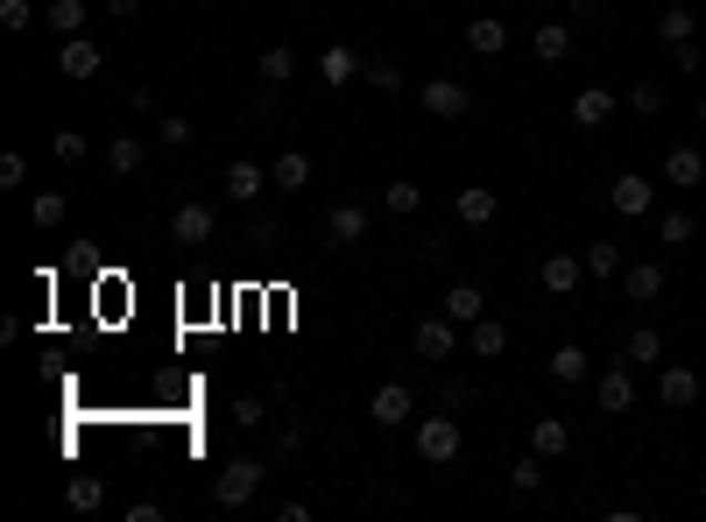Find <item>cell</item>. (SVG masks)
Here are the masks:
<instances>
[{
    "instance_id": "49",
    "label": "cell",
    "mask_w": 706,
    "mask_h": 522,
    "mask_svg": "<svg viewBox=\"0 0 706 522\" xmlns=\"http://www.w3.org/2000/svg\"><path fill=\"white\" fill-rule=\"evenodd\" d=\"M601 14V0H572V22H594Z\"/></svg>"
},
{
    "instance_id": "7",
    "label": "cell",
    "mask_w": 706,
    "mask_h": 522,
    "mask_svg": "<svg viewBox=\"0 0 706 522\" xmlns=\"http://www.w3.org/2000/svg\"><path fill=\"white\" fill-rule=\"evenodd\" d=\"M607 205H615L622 219H651V212H657V184L636 177V170H622V177L607 184Z\"/></svg>"
},
{
    "instance_id": "33",
    "label": "cell",
    "mask_w": 706,
    "mask_h": 522,
    "mask_svg": "<svg viewBox=\"0 0 706 522\" xmlns=\"http://www.w3.org/2000/svg\"><path fill=\"white\" fill-rule=\"evenodd\" d=\"M360 85H375V92H403L410 79H403V64H389V57H368V64H360Z\"/></svg>"
},
{
    "instance_id": "19",
    "label": "cell",
    "mask_w": 706,
    "mask_h": 522,
    "mask_svg": "<svg viewBox=\"0 0 706 522\" xmlns=\"http://www.w3.org/2000/svg\"><path fill=\"white\" fill-rule=\"evenodd\" d=\"M467 354H473V360H502V354H509V325H502V318H473V325H467Z\"/></svg>"
},
{
    "instance_id": "3",
    "label": "cell",
    "mask_w": 706,
    "mask_h": 522,
    "mask_svg": "<svg viewBox=\"0 0 706 522\" xmlns=\"http://www.w3.org/2000/svg\"><path fill=\"white\" fill-rule=\"evenodd\" d=\"M262 480H269L262 459H226L219 480H213V501H219V509H247V501L262 494Z\"/></svg>"
},
{
    "instance_id": "14",
    "label": "cell",
    "mask_w": 706,
    "mask_h": 522,
    "mask_svg": "<svg viewBox=\"0 0 706 522\" xmlns=\"http://www.w3.org/2000/svg\"><path fill=\"white\" fill-rule=\"evenodd\" d=\"M664 184H672V191H699V184H706V156H699L693 142L664 149Z\"/></svg>"
},
{
    "instance_id": "41",
    "label": "cell",
    "mask_w": 706,
    "mask_h": 522,
    "mask_svg": "<svg viewBox=\"0 0 706 522\" xmlns=\"http://www.w3.org/2000/svg\"><path fill=\"white\" fill-rule=\"evenodd\" d=\"M467 402H473V381H460V375L438 381V410H467Z\"/></svg>"
},
{
    "instance_id": "36",
    "label": "cell",
    "mask_w": 706,
    "mask_h": 522,
    "mask_svg": "<svg viewBox=\"0 0 706 522\" xmlns=\"http://www.w3.org/2000/svg\"><path fill=\"white\" fill-rule=\"evenodd\" d=\"M50 156H57V163H64V170H79V163L92 156V142H85V134H79V127H64V134H50Z\"/></svg>"
},
{
    "instance_id": "29",
    "label": "cell",
    "mask_w": 706,
    "mask_h": 522,
    "mask_svg": "<svg viewBox=\"0 0 706 522\" xmlns=\"http://www.w3.org/2000/svg\"><path fill=\"white\" fill-rule=\"evenodd\" d=\"M269 184L276 191H304L311 184V156H304V149H283V156L269 163Z\"/></svg>"
},
{
    "instance_id": "15",
    "label": "cell",
    "mask_w": 706,
    "mask_h": 522,
    "mask_svg": "<svg viewBox=\"0 0 706 522\" xmlns=\"http://www.w3.org/2000/svg\"><path fill=\"white\" fill-rule=\"evenodd\" d=\"M219 184H226V198H234V205H255L262 191H269V170H262V163H247V156H234Z\"/></svg>"
},
{
    "instance_id": "24",
    "label": "cell",
    "mask_w": 706,
    "mask_h": 522,
    "mask_svg": "<svg viewBox=\"0 0 706 522\" xmlns=\"http://www.w3.org/2000/svg\"><path fill=\"white\" fill-rule=\"evenodd\" d=\"M622 360L628 367H664V332L657 325H636V332L622 339Z\"/></svg>"
},
{
    "instance_id": "50",
    "label": "cell",
    "mask_w": 706,
    "mask_h": 522,
    "mask_svg": "<svg viewBox=\"0 0 706 522\" xmlns=\"http://www.w3.org/2000/svg\"><path fill=\"white\" fill-rule=\"evenodd\" d=\"M699 127H706V92H699Z\"/></svg>"
},
{
    "instance_id": "4",
    "label": "cell",
    "mask_w": 706,
    "mask_h": 522,
    "mask_svg": "<svg viewBox=\"0 0 706 522\" xmlns=\"http://www.w3.org/2000/svg\"><path fill=\"white\" fill-rule=\"evenodd\" d=\"M417 106H424L431 121H467V113H473V85H467V79H446V71H438V79L417 85Z\"/></svg>"
},
{
    "instance_id": "5",
    "label": "cell",
    "mask_w": 706,
    "mask_h": 522,
    "mask_svg": "<svg viewBox=\"0 0 706 522\" xmlns=\"http://www.w3.org/2000/svg\"><path fill=\"white\" fill-rule=\"evenodd\" d=\"M594 402H601V417H628V410H636V375H628V360H607L594 375Z\"/></svg>"
},
{
    "instance_id": "47",
    "label": "cell",
    "mask_w": 706,
    "mask_h": 522,
    "mask_svg": "<svg viewBox=\"0 0 706 522\" xmlns=\"http://www.w3.org/2000/svg\"><path fill=\"white\" fill-rule=\"evenodd\" d=\"M672 64H678V71H685V79H693V71H699V64H706V50H699V43H678V50H672Z\"/></svg>"
},
{
    "instance_id": "38",
    "label": "cell",
    "mask_w": 706,
    "mask_h": 522,
    "mask_svg": "<svg viewBox=\"0 0 706 522\" xmlns=\"http://www.w3.org/2000/svg\"><path fill=\"white\" fill-rule=\"evenodd\" d=\"M262 79H269V85L297 79V50H290V43H269V50H262Z\"/></svg>"
},
{
    "instance_id": "40",
    "label": "cell",
    "mask_w": 706,
    "mask_h": 522,
    "mask_svg": "<svg viewBox=\"0 0 706 522\" xmlns=\"http://www.w3.org/2000/svg\"><path fill=\"white\" fill-rule=\"evenodd\" d=\"M191 134H198V127H191L184 113H163V121H156V142H163V149H184Z\"/></svg>"
},
{
    "instance_id": "9",
    "label": "cell",
    "mask_w": 706,
    "mask_h": 522,
    "mask_svg": "<svg viewBox=\"0 0 706 522\" xmlns=\"http://www.w3.org/2000/svg\"><path fill=\"white\" fill-rule=\"evenodd\" d=\"M657 402H664V410H693V402H699V375H693V367H678V360H664L657 367Z\"/></svg>"
},
{
    "instance_id": "10",
    "label": "cell",
    "mask_w": 706,
    "mask_h": 522,
    "mask_svg": "<svg viewBox=\"0 0 706 522\" xmlns=\"http://www.w3.org/2000/svg\"><path fill=\"white\" fill-rule=\"evenodd\" d=\"M326 240H332V247H360V240H368V205H360V198H339V205L326 212Z\"/></svg>"
},
{
    "instance_id": "2",
    "label": "cell",
    "mask_w": 706,
    "mask_h": 522,
    "mask_svg": "<svg viewBox=\"0 0 706 522\" xmlns=\"http://www.w3.org/2000/svg\"><path fill=\"white\" fill-rule=\"evenodd\" d=\"M467 346V325L460 318H446V311H431V318H417V332H410V354L424 360V367H438V360H452Z\"/></svg>"
},
{
    "instance_id": "22",
    "label": "cell",
    "mask_w": 706,
    "mask_h": 522,
    "mask_svg": "<svg viewBox=\"0 0 706 522\" xmlns=\"http://www.w3.org/2000/svg\"><path fill=\"white\" fill-rule=\"evenodd\" d=\"M530 452L565 459V452H572V423H565V417H538V423H530Z\"/></svg>"
},
{
    "instance_id": "11",
    "label": "cell",
    "mask_w": 706,
    "mask_h": 522,
    "mask_svg": "<svg viewBox=\"0 0 706 522\" xmlns=\"http://www.w3.org/2000/svg\"><path fill=\"white\" fill-rule=\"evenodd\" d=\"M622 297L636 304V311H651V304L664 297V262H628L622 268Z\"/></svg>"
},
{
    "instance_id": "37",
    "label": "cell",
    "mask_w": 706,
    "mask_h": 522,
    "mask_svg": "<svg viewBox=\"0 0 706 522\" xmlns=\"http://www.w3.org/2000/svg\"><path fill=\"white\" fill-rule=\"evenodd\" d=\"M657 234H664V247H693V234H699V219H693V212H664V219H657Z\"/></svg>"
},
{
    "instance_id": "45",
    "label": "cell",
    "mask_w": 706,
    "mask_h": 522,
    "mask_svg": "<svg viewBox=\"0 0 706 522\" xmlns=\"http://www.w3.org/2000/svg\"><path fill=\"white\" fill-rule=\"evenodd\" d=\"M0 184H8V191H22V184H29V163L14 156V149H8V156H0Z\"/></svg>"
},
{
    "instance_id": "43",
    "label": "cell",
    "mask_w": 706,
    "mask_h": 522,
    "mask_svg": "<svg viewBox=\"0 0 706 522\" xmlns=\"http://www.w3.org/2000/svg\"><path fill=\"white\" fill-rule=\"evenodd\" d=\"M234 423H247V431H262V423H269V402H262V396H241V402H234Z\"/></svg>"
},
{
    "instance_id": "8",
    "label": "cell",
    "mask_w": 706,
    "mask_h": 522,
    "mask_svg": "<svg viewBox=\"0 0 706 522\" xmlns=\"http://www.w3.org/2000/svg\"><path fill=\"white\" fill-rule=\"evenodd\" d=\"M213 226H219V212L205 205V198H184L177 212H170V240H177V247H205V240H213Z\"/></svg>"
},
{
    "instance_id": "28",
    "label": "cell",
    "mask_w": 706,
    "mask_h": 522,
    "mask_svg": "<svg viewBox=\"0 0 706 522\" xmlns=\"http://www.w3.org/2000/svg\"><path fill=\"white\" fill-rule=\"evenodd\" d=\"M580 262H586V276H601V283H607V276H622V268H628V240H594Z\"/></svg>"
},
{
    "instance_id": "30",
    "label": "cell",
    "mask_w": 706,
    "mask_h": 522,
    "mask_svg": "<svg viewBox=\"0 0 706 522\" xmlns=\"http://www.w3.org/2000/svg\"><path fill=\"white\" fill-rule=\"evenodd\" d=\"M467 50H473V57H502V50H509V22H494V14L467 22Z\"/></svg>"
},
{
    "instance_id": "27",
    "label": "cell",
    "mask_w": 706,
    "mask_h": 522,
    "mask_svg": "<svg viewBox=\"0 0 706 522\" xmlns=\"http://www.w3.org/2000/svg\"><path fill=\"white\" fill-rule=\"evenodd\" d=\"M85 22H92L85 0H50V8H43V29L50 35H85Z\"/></svg>"
},
{
    "instance_id": "16",
    "label": "cell",
    "mask_w": 706,
    "mask_h": 522,
    "mask_svg": "<svg viewBox=\"0 0 706 522\" xmlns=\"http://www.w3.org/2000/svg\"><path fill=\"white\" fill-rule=\"evenodd\" d=\"M615 121V92L607 85H580L572 92V127H607Z\"/></svg>"
},
{
    "instance_id": "13",
    "label": "cell",
    "mask_w": 706,
    "mask_h": 522,
    "mask_svg": "<svg viewBox=\"0 0 706 522\" xmlns=\"http://www.w3.org/2000/svg\"><path fill=\"white\" fill-rule=\"evenodd\" d=\"M551 381H559V389H580V381H594V354H586L580 339L551 346Z\"/></svg>"
},
{
    "instance_id": "17",
    "label": "cell",
    "mask_w": 706,
    "mask_h": 522,
    "mask_svg": "<svg viewBox=\"0 0 706 522\" xmlns=\"http://www.w3.org/2000/svg\"><path fill=\"white\" fill-rule=\"evenodd\" d=\"M452 212H460V226H473V234H481V226H494V212H502V198H494L488 184H467L460 198H452Z\"/></svg>"
},
{
    "instance_id": "1",
    "label": "cell",
    "mask_w": 706,
    "mask_h": 522,
    "mask_svg": "<svg viewBox=\"0 0 706 522\" xmlns=\"http://www.w3.org/2000/svg\"><path fill=\"white\" fill-rule=\"evenodd\" d=\"M410 438H417V459H424V467H438V473H446L452 467V459H460V417H452V410H431V417H417L410 423Z\"/></svg>"
},
{
    "instance_id": "6",
    "label": "cell",
    "mask_w": 706,
    "mask_h": 522,
    "mask_svg": "<svg viewBox=\"0 0 706 522\" xmlns=\"http://www.w3.org/2000/svg\"><path fill=\"white\" fill-rule=\"evenodd\" d=\"M368 417L381 423V431H403V423H417V396H410V381H381V389L368 396Z\"/></svg>"
},
{
    "instance_id": "25",
    "label": "cell",
    "mask_w": 706,
    "mask_h": 522,
    "mask_svg": "<svg viewBox=\"0 0 706 522\" xmlns=\"http://www.w3.org/2000/svg\"><path fill=\"white\" fill-rule=\"evenodd\" d=\"M318 79H326V85H354L360 79V57L347 43H326V50H318Z\"/></svg>"
},
{
    "instance_id": "32",
    "label": "cell",
    "mask_w": 706,
    "mask_h": 522,
    "mask_svg": "<svg viewBox=\"0 0 706 522\" xmlns=\"http://www.w3.org/2000/svg\"><path fill=\"white\" fill-rule=\"evenodd\" d=\"M544 480H551V459L544 452H523L516 467H509V488H516V494H538Z\"/></svg>"
},
{
    "instance_id": "20",
    "label": "cell",
    "mask_w": 706,
    "mask_h": 522,
    "mask_svg": "<svg viewBox=\"0 0 706 522\" xmlns=\"http://www.w3.org/2000/svg\"><path fill=\"white\" fill-rule=\"evenodd\" d=\"M530 50H538V64H565L572 57V22H538L530 29Z\"/></svg>"
},
{
    "instance_id": "44",
    "label": "cell",
    "mask_w": 706,
    "mask_h": 522,
    "mask_svg": "<svg viewBox=\"0 0 706 522\" xmlns=\"http://www.w3.org/2000/svg\"><path fill=\"white\" fill-rule=\"evenodd\" d=\"M247 247H276V219H269V212H247Z\"/></svg>"
},
{
    "instance_id": "12",
    "label": "cell",
    "mask_w": 706,
    "mask_h": 522,
    "mask_svg": "<svg viewBox=\"0 0 706 522\" xmlns=\"http://www.w3.org/2000/svg\"><path fill=\"white\" fill-rule=\"evenodd\" d=\"M100 64H106V50L92 43V35H64V50H57V71H64V79H100Z\"/></svg>"
},
{
    "instance_id": "42",
    "label": "cell",
    "mask_w": 706,
    "mask_h": 522,
    "mask_svg": "<svg viewBox=\"0 0 706 522\" xmlns=\"http://www.w3.org/2000/svg\"><path fill=\"white\" fill-rule=\"evenodd\" d=\"M35 22V8H29V0H0V29H8V35H22Z\"/></svg>"
},
{
    "instance_id": "48",
    "label": "cell",
    "mask_w": 706,
    "mask_h": 522,
    "mask_svg": "<svg viewBox=\"0 0 706 522\" xmlns=\"http://www.w3.org/2000/svg\"><path fill=\"white\" fill-rule=\"evenodd\" d=\"M106 14H113V22H135V14H142V0H106Z\"/></svg>"
},
{
    "instance_id": "35",
    "label": "cell",
    "mask_w": 706,
    "mask_h": 522,
    "mask_svg": "<svg viewBox=\"0 0 706 522\" xmlns=\"http://www.w3.org/2000/svg\"><path fill=\"white\" fill-rule=\"evenodd\" d=\"M64 212H71L64 191H35V198H29V219L43 226V234H50V226H64Z\"/></svg>"
},
{
    "instance_id": "46",
    "label": "cell",
    "mask_w": 706,
    "mask_h": 522,
    "mask_svg": "<svg viewBox=\"0 0 706 522\" xmlns=\"http://www.w3.org/2000/svg\"><path fill=\"white\" fill-rule=\"evenodd\" d=\"M290 452H304V423H283L276 431V459H290Z\"/></svg>"
},
{
    "instance_id": "31",
    "label": "cell",
    "mask_w": 706,
    "mask_h": 522,
    "mask_svg": "<svg viewBox=\"0 0 706 522\" xmlns=\"http://www.w3.org/2000/svg\"><path fill=\"white\" fill-rule=\"evenodd\" d=\"M693 29H699V14H693V8H664V14H657V43H664V50L693 43Z\"/></svg>"
},
{
    "instance_id": "26",
    "label": "cell",
    "mask_w": 706,
    "mask_h": 522,
    "mask_svg": "<svg viewBox=\"0 0 706 522\" xmlns=\"http://www.w3.org/2000/svg\"><path fill=\"white\" fill-rule=\"evenodd\" d=\"M64 501H71L79 515H100V509H106V480H100V473H71V480H64Z\"/></svg>"
},
{
    "instance_id": "39",
    "label": "cell",
    "mask_w": 706,
    "mask_h": 522,
    "mask_svg": "<svg viewBox=\"0 0 706 522\" xmlns=\"http://www.w3.org/2000/svg\"><path fill=\"white\" fill-rule=\"evenodd\" d=\"M628 106H636L643 121H657V113H664V85L657 79H636V85H628Z\"/></svg>"
},
{
    "instance_id": "18",
    "label": "cell",
    "mask_w": 706,
    "mask_h": 522,
    "mask_svg": "<svg viewBox=\"0 0 706 522\" xmlns=\"http://www.w3.org/2000/svg\"><path fill=\"white\" fill-rule=\"evenodd\" d=\"M580 276H586L580 255H544V262H538V283L551 289V297H572V289H580Z\"/></svg>"
},
{
    "instance_id": "34",
    "label": "cell",
    "mask_w": 706,
    "mask_h": 522,
    "mask_svg": "<svg viewBox=\"0 0 706 522\" xmlns=\"http://www.w3.org/2000/svg\"><path fill=\"white\" fill-rule=\"evenodd\" d=\"M424 205V191H417L410 177H396V184H381V212H396V219H410V212Z\"/></svg>"
},
{
    "instance_id": "23",
    "label": "cell",
    "mask_w": 706,
    "mask_h": 522,
    "mask_svg": "<svg viewBox=\"0 0 706 522\" xmlns=\"http://www.w3.org/2000/svg\"><path fill=\"white\" fill-rule=\"evenodd\" d=\"M142 156H149L142 134H113V142H106V177H135Z\"/></svg>"
},
{
    "instance_id": "21",
    "label": "cell",
    "mask_w": 706,
    "mask_h": 522,
    "mask_svg": "<svg viewBox=\"0 0 706 522\" xmlns=\"http://www.w3.org/2000/svg\"><path fill=\"white\" fill-rule=\"evenodd\" d=\"M438 311H446V318H460V325L488 318V297H481V283H452L446 297H438Z\"/></svg>"
}]
</instances>
